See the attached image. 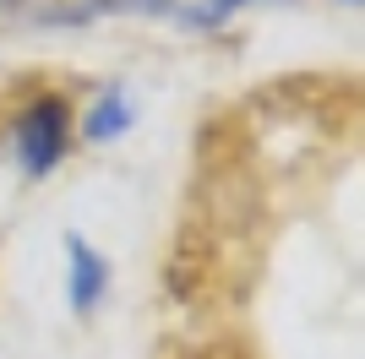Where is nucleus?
I'll return each instance as SVG.
<instances>
[{
	"instance_id": "nucleus-3",
	"label": "nucleus",
	"mask_w": 365,
	"mask_h": 359,
	"mask_svg": "<svg viewBox=\"0 0 365 359\" xmlns=\"http://www.w3.org/2000/svg\"><path fill=\"white\" fill-rule=\"evenodd\" d=\"M137 120V109H131V98H125L120 88H104L98 93V104L88 109V142H115V136H125V125Z\"/></svg>"
},
{
	"instance_id": "nucleus-2",
	"label": "nucleus",
	"mask_w": 365,
	"mask_h": 359,
	"mask_svg": "<svg viewBox=\"0 0 365 359\" xmlns=\"http://www.w3.org/2000/svg\"><path fill=\"white\" fill-rule=\"evenodd\" d=\"M66 261H71V272H66V294H71V311H76V316H88L93 305L109 294V261L93 251L82 234H66Z\"/></svg>"
},
{
	"instance_id": "nucleus-1",
	"label": "nucleus",
	"mask_w": 365,
	"mask_h": 359,
	"mask_svg": "<svg viewBox=\"0 0 365 359\" xmlns=\"http://www.w3.org/2000/svg\"><path fill=\"white\" fill-rule=\"evenodd\" d=\"M11 142H16L22 169H28L33 180H44L49 169L66 158V147H71V115H66V104L61 98H38L28 115L16 120Z\"/></svg>"
},
{
	"instance_id": "nucleus-4",
	"label": "nucleus",
	"mask_w": 365,
	"mask_h": 359,
	"mask_svg": "<svg viewBox=\"0 0 365 359\" xmlns=\"http://www.w3.org/2000/svg\"><path fill=\"white\" fill-rule=\"evenodd\" d=\"M240 6H257V0H197V6H180L175 16H180L185 28H224Z\"/></svg>"
},
{
	"instance_id": "nucleus-5",
	"label": "nucleus",
	"mask_w": 365,
	"mask_h": 359,
	"mask_svg": "<svg viewBox=\"0 0 365 359\" xmlns=\"http://www.w3.org/2000/svg\"><path fill=\"white\" fill-rule=\"evenodd\" d=\"M109 11H137V16H169V11H180V0H109Z\"/></svg>"
},
{
	"instance_id": "nucleus-6",
	"label": "nucleus",
	"mask_w": 365,
	"mask_h": 359,
	"mask_svg": "<svg viewBox=\"0 0 365 359\" xmlns=\"http://www.w3.org/2000/svg\"><path fill=\"white\" fill-rule=\"evenodd\" d=\"M344 6H360V0H344Z\"/></svg>"
}]
</instances>
